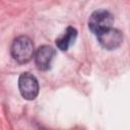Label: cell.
Here are the masks:
<instances>
[{
    "label": "cell",
    "mask_w": 130,
    "mask_h": 130,
    "mask_svg": "<svg viewBox=\"0 0 130 130\" xmlns=\"http://www.w3.org/2000/svg\"><path fill=\"white\" fill-rule=\"evenodd\" d=\"M56 55V51L51 46H42L35 53V63L38 69L46 71L51 68L52 61Z\"/></svg>",
    "instance_id": "cell-5"
},
{
    "label": "cell",
    "mask_w": 130,
    "mask_h": 130,
    "mask_svg": "<svg viewBox=\"0 0 130 130\" xmlns=\"http://www.w3.org/2000/svg\"><path fill=\"white\" fill-rule=\"evenodd\" d=\"M76 38H77V30H76V28H74L72 26H68L65 29L64 34L62 36H60L59 38H57L56 46L61 51H67L69 49V47L74 44Z\"/></svg>",
    "instance_id": "cell-6"
},
{
    "label": "cell",
    "mask_w": 130,
    "mask_h": 130,
    "mask_svg": "<svg viewBox=\"0 0 130 130\" xmlns=\"http://www.w3.org/2000/svg\"><path fill=\"white\" fill-rule=\"evenodd\" d=\"M96 39L104 49L115 50L121 46L123 42V35L119 29L110 27L96 35Z\"/></svg>",
    "instance_id": "cell-4"
},
{
    "label": "cell",
    "mask_w": 130,
    "mask_h": 130,
    "mask_svg": "<svg viewBox=\"0 0 130 130\" xmlns=\"http://www.w3.org/2000/svg\"><path fill=\"white\" fill-rule=\"evenodd\" d=\"M18 88L23 99L27 101L35 100L39 94V82L36 76L28 72L21 73L18 78Z\"/></svg>",
    "instance_id": "cell-3"
},
{
    "label": "cell",
    "mask_w": 130,
    "mask_h": 130,
    "mask_svg": "<svg viewBox=\"0 0 130 130\" xmlns=\"http://www.w3.org/2000/svg\"><path fill=\"white\" fill-rule=\"evenodd\" d=\"M114 23V16L111 12L105 9L95 10L88 18V27L96 36L100 32L112 27Z\"/></svg>",
    "instance_id": "cell-2"
},
{
    "label": "cell",
    "mask_w": 130,
    "mask_h": 130,
    "mask_svg": "<svg viewBox=\"0 0 130 130\" xmlns=\"http://www.w3.org/2000/svg\"><path fill=\"white\" fill-rule=\"evenodd\" d=\"M10 52L13 59L19 64L29 62L36 53L32 41L26 36L17 37L11 45Z\"/></svg>",
    "instance_id": "cell-1"
}]
</instances>
